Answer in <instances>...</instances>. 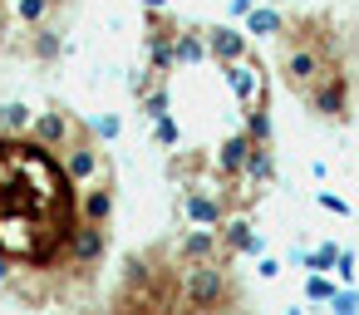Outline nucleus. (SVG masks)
<instances>
[{
  "instance_id": "3",
  "label": "nucleus",
  "mask_w": 359,
  "mask_h": 315,
  "mask_svg": "<svg viewBox=\"0 0 359 315\" xmlns=\"http://www.w3.org/2000/svg\"><path fill=\"white\" fill-rule=\"evenodd\" d=\"M236 246L222 232H177L123 256L114 310H231L246 300L236 281Z\"/></svg>"
},
{
  "instance_id": "2",
  "label": "nucleus",
  "mask_w": 359,
  "mask_h": 315,
  "mask_svg": "<svg viewBox=\"0 0 359 315\" xmlns=\"http://www.w3.org/2000/svg\"><path fill=\"white\" fill-rule=\"evenodd\" d=\"M118 168L84 114L0 104V295L30 310L104 300Z\"/></svg>"
},
{
  "instance_id": "1",
  "label": "nucleus",
  "mask_w": 359,
  "mask_h": 315,
  "mask_svg": "<svg viewBox=\"0 0 359 315\" xmlns=\"http://www.w3.org/2000/svg\"><path fill=\"white\" fill-rule=\"evenodd\" d=\"M133 99L163 148V177L177 187L187 227L251 217L276 182L271 69L256 45L226 25L143 15V60Z\"/></svg>"
},
{
  "instance_id": "4",
  "label": "nucleus",
  "mask_w": 359,
  "mask_h": 315,
  "mask_svg": "<svg viewBox=\"0 0 359 315\" xmlns=\"http://www.w3.org/2000/svg\"><path fill=\"white\" fill-rule=\"evenodd\" d=\"M280 84L310 109V119L349 123L359 104V30L339 11H280L271 15Z\"/></svg>"
},
{
  "instance_id": "5",
  "label": "nucleus",
  "mask_w": 359,
  "mask_h": 315,
  "mask_svg": "<svg viewBox=\"0 0 359 315\" xmlns=\"http://www.w3.org/2000/svg\"><path fill=\"white\" fill-rule=\"evenodd\" d=\"M79 0H0V60L45 65L60 55Z\"/></svg>"
}]
</instances>
